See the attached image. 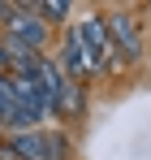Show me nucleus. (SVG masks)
Here are the masks:
<instances>
[{"label":"nucleus","instance_id":"6","mask_svg":"<svg viewBox=\"0 0 151 160\" xmlns=\"http://www.w3.org/2000/svg\"><path fill=\"white\" fill-rule=\"evenodd\" d=\"M56 112H65V117H78L82 112V87H78L74 78L61 82V95H56V108H52V117Z\"/></svg>","mask_w":151,"mask_h":160},{"label":"nucleus","instance_id":"7","mask_svg":"<svg viewBox=\"0 0 151 160\" xmlns=\"http://www.w3.org/2000/svg\"><path fill=\"white\" fill-rule=\"evenodd\" d=\"M30 9L39 13V22H43V26H48V22H65V18H69V0H35Z\"/></svg>","mask_w":151,"mask_h":160},{"label":"nucleus","instance_id":"2","mask_svg":"<svg viewBox=\"0 0 151 160\" xmlns=\"http://www.w3.org/2000/svg\"><path fill=\"white\" fill-rule=\"evenodd\" d=\"M104 30H108L112 56H121V61H138L143 56V35H138V26H134L129 13H121V9L104 13Z\"/></svg>","mask_w":151,"mask_h":160},{"label":"nucleus","instance_id":"8","mask_svg":"<svg viewBox=\"0 0 151 160\" xmlns=\"http://www.w3.org/2000/svg\"><path fill=\"white\" fill-rule=\"evenodd\" d=\"M43 160H69V138L56 134V130H48L43 134Z\"/></svg>","mask_w":151,"mask_h":160},{"label":"nucleus","instance_id":"9","mask_svg":"<svg viewBox=\"0 0 151 160\" xmlns=\"http://www.w3.org/2000/svg\"><path fill=\"white\" fill-rule=\"evenodd\" d=\"M0 126H13V91H9V74H0Z\"/></svg>","mask_w":151,"mask_h":160},{"label":"nucleus","instance_id":"1","mask_svg":"<svg viewBox=\"0 0 151 160\" xmlns=\"http://www.w3.org/2000/svg\"><path fill=\"white\" fill-rule=\"evenodd\" d=\"M4 43H17L26 52H39L43 43H48V26L39 22V13L30 9V4H13V13H9V22H4Z\"/></svg>","mask_w":151,"mask_h":160},{"label":"nucleus","instance_id":"5","mask_svg":"<svg viewBox=\"0 0 151 160\" xmlns=\"http://www.w3.org/2000/svg\"><path fill=\"white\" fill-rule=\"evenodd\" d=\"M4 147L13 152V160H43V134L39 130H13Z\"/></svg>","mask_w":151,"mask_h":160},{"label":"nucleus","instance_id":"3","mask_svg":"<svg viewBox=\"0 0 151 160\" xmlns=\"http://www.w3.org/2000/svg\"><path fill=\"white\" fill-rule=\"evenodd\" d=\"M74 30H78V39H82V52H86V61L95 65V74H104V69H108V61H112V43H108L104 18H100V13H91V18H82Z\"/></svg>","mask_w":151,"mask_h":160},{"label":"nucleus","instance_id":"4","mask_svg":"<svg viewBox=\"0 0 151 160\" xmlns=\"http://www.w3.org/2000/svg\"><path fill=\"white\" fill-rule=\"evenodd\" d=\"M56 69L65 74V78H91L95 74V65L86 61V52H82V39H78V30H69L65 35V48H61V61H56Z\"/></svg>","mask_w":151,"mask_h":160},{"label":"nucleus","instance_id":"11","mask_svg":"<svg viewBox=\"0 0 151 160\" xmlns=\"http://www.w3.org/2000/svg\"><path fill=\"white\" fill-rule=\"evenodd\" d=\"M0 74H9V52H4V43H0Z\"/></svg>","mask_w":151,"mask_h":160},{"label":"nucleus","instance_id":"10","mask_svg":"<svg viewBox=\"0 0 151 160\" xmlns=\"http://www.w3.org/2000/svg\"><path fill=\"white\" fill-rule=\"evenodd\" d=\"M9 13H13V4H9V0H0V22H9Z\"/></svg>","mask_w":151,"mask_h":160}]
</instances>
